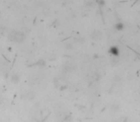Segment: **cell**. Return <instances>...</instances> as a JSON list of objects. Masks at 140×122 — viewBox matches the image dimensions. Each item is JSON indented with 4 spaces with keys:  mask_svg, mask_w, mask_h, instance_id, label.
<instances>
[{
    "mask_svg": "<svg viewBox=\"0 0 140 122\" xmlns=\"http://www.w3.org/2000/svg\"><path fill=\"white\" fill-rule=\"evenodd\" d=\"M26 38V34L21 31H12L9 33V39L14 43H21Z\"/></svg>",
    "mask_w": 140,
    "mask_h": 122,
    "instance_id": "6da1fadb",
    "label": "cell"
},
{
    "mask_svg": "<svg viewBox=\"0 0 140 122\" xmlns=\"http://www.w3.org/2000/svg\"><path fill=\"white\" fill-rule=\"evenodd\" d=\"M113 28H114L116 32H123L125 28H126V25L124 24L122 21H117L114 24V26H113Z\"/></svg>",
    "mask_w": 140,
    "mask_h": 122,
    "instance_id": "3957f363",
    "label": "cell"
},
{
    "mask_svg": "<svg viewBox=\"0 0 140 122\" xmlns=\"http://www.w3.org/2000/svg\"><path fill=\"white\" fill-rule=\"evenodd\" d=\"M95 2L97 3L98 7H100V8H102V7H104V6L106 5V1H105V0H96Z\"/></svg>",
    "mask_w": 140,
    "mask_h": 122,
    "instance_id": "277c9868",
    "label": "cell"
},
{
    "mask_svg": "<svg viewBox=\"0 0 140 122\" xmlns=\"http://www.w3.org/2000/svg\"><path fill=\"white\" fill-rule=\"evenodd\" d=\"M108 53L111 55V56L114 57V58H117V57L120 56V49L119 47H117L116 45H112L111 46L109 50H108Z\"/></svg>",
    "mask_w": 140,
    "mask_h": 122,
    "instance_id": "7a4b0ae2",
    "label": "cell"
},
{
    "mask_svg": "<svg viewBox=\"0 0 140 122\" xmlns=\"http://www.w3.org/2000/svg\"><path fill=\"white\" fill-rule=\"evenodd\" d=\"M12 81L13 82H18L19 81V79H20V77H19V75H18V74H15V73H14V74H13V75H12Z\"/></svg>",
    "mask_w": 140,
    "mask_h": 122,
    "instance_id": "5b68a950",
    "label": "cell"
}]
</instances>
